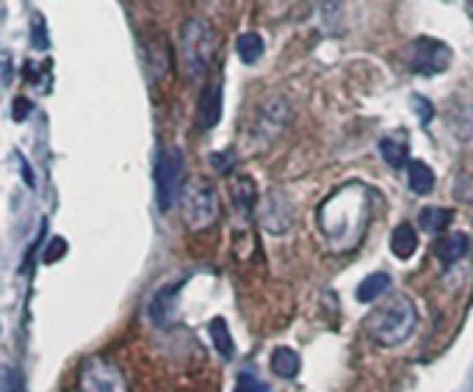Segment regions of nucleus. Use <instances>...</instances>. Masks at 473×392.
Segmentation results:
<instances>
[{
	"label": "nucleus",
	"instance_id": "obj_1",
	"mask_svg": "<svg viewBox=\"0 0 473 392\" xmlns=\"http://www.w3.org/2000/svg\"><path fill=\"white\" fill-rule=\"evenodd\" d=\"M418 326V309L407 296H390L368 318V334L385 349H396L413 337Z\"/></svg>",
	"mask_w": 473,
	"mask_h": 392
},
{
	"label": "nucleus",
	"instance_id": "obj_2",
	"mask_svg": "<svg viewBox=\"0 0 473 392\" xmlns=\"http://www.w3.org/2000/svg\"><path fill=\"white\" fill-rule=\"evenodd\" d=\"M213 53H216L213 28L199 17L186 20L183 34H180V64H183V72L189 81H199L208 72Z\"/></svg>",
	"mask_w": 473,
	"mask_h": 392
},
{
	"label": "nucleus",
	"instance_id": "obj_3",
	"mask_svg": "<svg viewBox=\"0 0 473 392\" xmlns=\"http://www.w3.org/2000/svg\"><path fill=\"white\" fill-rule=\"evenodd\" d=\"M183 152L178 147H164L155 158V188H158V208L166 213L175 208L178 196L183 194Z\"/></svg>",
	"mask_w": 473,
	"mask_h": 392
},
{
	"label": "nucleus",
	"instance_id": "obj_4",
	"mask_svg": "<svg viewBox=\"0 0 473 392\" xmlns=\"http://www.w3.org/2000/svg\"><path fill=\"white\" fill-rule=\"evenodd\" d=\"M78 390L81 392H131L122 367L105 356H89L81 365L78 373Z\"/></svg>",
	"mask_w": 473,
	"mask_h": 392
},
{
	"label": "nucleus",
	"instance_id": "obj_5",
	"mask_svg": "<svg viewBox=\"0 0 473 392\" xmlns=\"http://www.w3.org/2000/svg\"><path fill=\"white\" fill-rule=\"evenodd\" d=\"M183 218L194 232L208 229L216 221V191L208 180H191L183 191Z\"/></svg>",
	"mask_w": 473,
	"mask_h": 392
},
{
	"label": "nucleus",
	"instance_id": "obj_6",
	"mask_svg": "<svg viewBox=\"0 0 473 392\" xmlns=\"http://www.w3.org/2000/svg\"><path fill=\"white\" fill-rule=\"evenodd\" d=\"M404 58H407V67L418 75H437V72H446L451 67L448 44L437 42L432 36H421L413 44H407Z\"/></svg>",
	"mask_w": 473,
	"mask_h": 392
},
{
	"label": "nucleus",
	"instance_id": "obj_7",
	"mask_svg": "<svg viewBox=\"0 0 473 392\" xmlns=\"http://www.w3.org/2000/svg\"><path fill=\"white\" fill-rule=\"evenodd\" d=\"M260 224L266 232L272 235H285L293 224V205L283 191H272L266 194L263 205H260Z\"/></svg>",
	"mask_w": 473,
	"mask_h": 392
},
{
	"label": "nucleus",
	"instance_id": "obj_8",
	"mask_svg": "<svg viewBox=\"0 0 473 392\" xmlns=\"http://www.w3.org/2000/svg\"><path fill=\"white\" fill-rule=\"evenodd\" d=\"M142 55H144V69L149 75V81H164L166 72L172 69V47L166 42L164 34H152L142 39Z\"/></svg>",
	"mask_w": 473,
	"mask_h": 392
},
{
	"label": "nucleus",
	"instance_id": "obj_9",
	"mask_svg": "<svg viewBox=\"0 0 473 392\" xmlns=\"http://www.w3.org/2000/svg\"><path fill=\"white\" fill-rule=\"evenodd\" d=\"M291 122V102L285 97H272L260 105V116H258V133L263 141H272L274 135L288 128Z\"/></svg>",
	"mask_w": 473,
	"mask_h": 392
},
{
	"label": "nucleus",
	"instance_id": "obj_10",
	"mask_svg": "<svg viewBox=\"0 0 473 392\" xmlns=\"http://www.w3.org/2000/svg\"><path fill=\"white\" fill-rule=\"evenodd\" d=\"M222 100H225V88L222 81H211L199 94V105H196V125L202 130H213L222 119Z\"/></svg>",
	"mask_w": 473,
	"mask_h": 392
},
{
	"label": "nucleus",
	"instance_id": "obj_11",
	"mask_svg": "<svg viewBox=\"0 0 473 392\" xmlns=\"http://www.w3.org/2000/svg\"><path fill=\"white\" fill-rule=\"evenodd\" d=\"M390 249L399 260H410L415 252H418V235L410 224H399L393 229V238H390Z\"/></svg>",
	"mask_w": 473,
	"mask_h": 392
},
{
	"label": "nucleus",
	"instance_id": "obj_12",
	"mask_svg": "<svg viewBox=\"0 0 473 392\" xmlns=\"http://www.w3.org/2000/svg\"><path fill=\"white\" fill-rule=\"evenodd\" d=\"M468 252H471V238L465 232H454L440 246V262H443V268H451L457 260H462Z\"/></svg>",
	"mask_w": 473,
	"mask_h": 392
},
{
	"label": "nucleus",
	"instance_id": "obj_13",
	"mask_svg": "<svg viewBox=\"0 0 473 392\" xmlns=\"http://www.w3.org/2000/svg\"><path fill=\"white\" fill-rule=\"evenodd\" d=\"M407 182H410L413 194L426 196V194H432V188H434V172L426 166L424 161H410V166H407Z\"/></svg>",
	"mask_w": 473,
	"mask_h": 392
},
{
	"label": "nucleus",
	"instance_id": "obj_14",
	"mask_svg": "<svg viewBox=\"0 0 473 392\" xmlns=\"http://www.w3.org/2000/svg\"><path fill=\"white\" fill-rule=\"evenodd\" d=\"M299 367H302V362H299V353L293 349H274L272 353V370L280 376V379H296L299 376Z\"/></svg>",
	"mask_w": 473,
	"mask_h": 392
},
{
	"label": "nucleus",
	"instance_id": "obj_15",
	"mask_svg": "<svg viewBox=\"0 0 473 392\" xmlns=\"http://www.w3.org/2000/svg\"><path fill=\"white\" fill-rule=\"evenodd\" d=\"M387 290H390V276L387 273H371L357 285V302L371 304V302H377L379 296H385Z\"/></svg>",
	"mask_w": 473,
	"mask_h": 392
},
{
	"label": "nucleus",
	"instance_id": "obj_16",
	"mask_svg": "<svg viewBox=\"0 0 473 392\" xmlns=\"http://www.w3.org/2000/svg\"><path fill=\"white\" fill-rule=\"evenodd\" d=\"M379 155L385 158V163L387 166H393V169H401V166H410V149H407V144L404 141H399V138H382L379 141Z\"/></svg>",
	"mask_w": 473,
	"mask_h": 392
},
{
	"label": "nucleus",
	"instance_id": "obj_17",
	"mask_svg": "<svg viewBox=\"0 0 473 392\" xmlns=\"http://www.w3.org/2000/svg\"><path fill=\"white\" fill-rule=\"evenodd\" d=\"M451 130L457 133L462 141L473 138V102H457L451 108Z\"/></svg>",
	"mask_w": 473,
	"mask_h": 392
},
{
	"label": "nucleus",
	"instance_id": "obj_18",
	"mask_svg": "<svg viewBox=\"0 0 473 392\" xmlns=\"http://www.w3.org/2000/svg\"><path fill=\"white\" fill-rule=\"evenodd\" d=\"M230 191H233V199H236L238 210H241V213H249V210H252V205H255V199H258L255 182H252L249 177L238 175V177H233Z\"/></svg>",
	"mask_w": 473,
	"mask_h": 392
},
{
	"label": "nucleus",
	"instance_id": "obj_19",
	"mask_svg": "<svg viewBox=\"0 0 473 392\" xmlns=\"http://www.w3.org/2000/svg\"><path fill=\"white\" fill-rule=\"evenodd\" d=\"M211 337H213V343H216V351L222 353V359H233V356H236V343H233L230 326H227L222 318H213V320H211Z\"/></svg>",
	"mask_w": 473,
	"mask_h": 392
},
{
	"label": "nucleus",
	"instance_id": "obj_20",
	"mask_svg": "<svg viewBox=\"0 0 473 392\" xmlns=\"http://www.w3.org/2000/svg\"><path fill=\"white\" fill-rule=\"evenodd\" d=\"M236 50L244 64H258L263 55V39L258 34H241L236 42Z\"/></svg>",
	"mask_w": 473,
	"mask_h": 392
},
{
	"label": "nucleus",
	"instance_id": "obj_21",
	"mask_svg": "<svg viewBox=\"0 0 473 392\" xmlns=\"http://www.w3.org/2000/svg\"><path fill=\"white\" fill-rule=\"evenodd\" d=\"M454 213L448 208H426L421 210V229L424 232H443L451 224Z\"/></svg>",
	"mask_w": 473,
	"mask_h": 392
},
{
	"label": "nucleus",
	"instance_id": "obj_22",
	"mask_svg": "<svg viewBox=\"0 0 473 392\" xmlns=\"http://www.w3.org/2000/svg\"><path fill=\"white\" fill-rule=\"evenodd\" d=\"M180 285L183 282H178V285H169V288H164V290H158V296L152 299V320L158 323V326H166V309H169V302H172V296L180 290Z\"/></svg>",
	"mask_w": 473,
	"mask_h": 392
},
{
	"label": "nucleus",
	"instance_id": "obj_23",
	"mask_svg": "<svg viewBox=\"0 0 473 392\" xmlns=\"http://www.w3.org/2000/svg\"><path fill=\"white\" fill-rule=\"evenodd\" d=\"M236 152L233 149H225V152H216V155H211V166L216 169V172H222V175H230L233 169H236Z\"/></svg>",
	"mask_w": 473,
	"mask_h": 392
},
{
	"label": "nucleus",
	"instance_id": "obj_24",
	"mask_svg": "<svg viewBox=\"0 0 473 392\" xmlns=\"http://www.w3.org/2000/svg\"><path fill=\"white\" fill-rule=\"evenodd\" d=\"M0 392H22V379H20V373H17L11 365H6V367H3Z\"/></svg>",
	"mask_w": 473,
	"mask_h": 392
},
{
	"label": "nucleus",
	"instance_id": "obj_25",
	"mask_svg": "<svg viewBox=\"0 0 473 392\" xmlns=\"http://www.w3.org/2000/svg\"><path fill=\"white\" fill-rule=\"evenodd\" d=\"M31 36H34V47L36 50H48V28H45V22H42V17L39 14H34V22H31Z\"/></svg>",
	"mask_w": 473,
	"mask_h": 392
},
{
	"label": "nucleus",
	"instance_id": "obj_26",
	"mask_svg": "<svg viewBox=\"0 0 473 392\" xmlns=\"http://www.w3.org/2000/svg\"><path fill=\"white\" fill-rule=\"evenodd\" d=\"M238 390L241 392H269V387H266L263 381H258L252 373H244V376L238 379Z\"/></svg>",
	"mask_w": 473,
	"mask_h": 392
},
{
	"label": "nucleus",
	"instance_id": "obj_27",
	"mask_svg": "<svg viewBox=\"0 0 473 392\" xmlns=\"http://www.w3.org/2000/svg\"><path fill=\"white\" fill-rule=\"evenodd\" d=\"M61 255H67V241H61V238H53V243H50V249L45 252V262H55Z\"/></svg>",
	"mask_w": 473,
	"mask_h": 392
},
{
	"label": "nucleus",
	"instance_id": "obj_28",
	"mask_svg": "<svg viewBox=\"0 0 473 392\" xmlns=\"http://www.w3.org/2000/svg\"><path fill=\"white\" fill-rule=\"evenodd\" d=\"M28 114H31V102H28V100H22V97H17V100H14V111H11L14 122H22Z\"/></svg>",
	"mask_w": 473,
	"mask_h": 392
},
{
	"label": "nucleus",
	"instance_id": "obj_29",
	"mask_svg": "<svg viewBox=\"0 0 473 392\" xmlns=\"http://www.w3.org/2000/svg\"><path fill=\"white\" fill-rule=\"evenodd\" d=\"M413 102H415V111H418L421 122H424V125H426V122L432 119V108H429V100H424V97H415Z\"/></svg>",
	"mask_w": 473,
	"mask_h": 392
},
{
	"label": "nucleus",
	"instance_id": "obj_30",
	"mask_svg": "<svg viewBox=\"0 0 473 392\" xmlns=\"http://www.w3.org/2000/svg\"><path fill=\"white\" fill-rule=\"evenodd\" d=\"M3 86H11V58L3 53Z\"/></svg>",
	"mask_w": 473,
	"mask_h": 392
},
{
	"label": "nucleus",
	"instance_id": "obj_31",
	"mask_svg": "<svg viewBox=\"0 0 473 392\" xmlns=\"http://www.w3.org/2000/svg\"><path fill=\"white\" fill-rule=\"evenodd\" d=\"M471 6H473V0H471Z\"/></svg>",
	"mask_w": 473,
	"mask_h": 392
}]
</instances>
